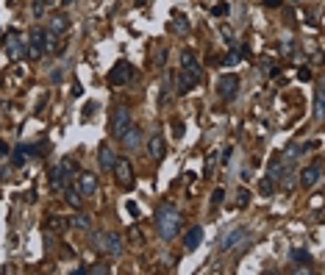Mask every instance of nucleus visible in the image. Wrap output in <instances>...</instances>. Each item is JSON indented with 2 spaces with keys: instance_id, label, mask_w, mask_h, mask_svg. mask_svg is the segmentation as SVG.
<instances>
[{
  "instance_id": "dca6fc26",
  "label": "nucleus",
  "mask_w": 325,
  "mask_h": 275,
  "mask_svg": "<svg viewBox=\"0 0 325 275\" xmlns=\"http://www.w3.org/2000/svg\"><path fill=\"white\" fill-rule=\"evenodd\" d=\"M170 31H173L175 36H187L189 31H192V25H189L187 14H181V12H175V14H173V20H170Z\"/></svg>"
},
{
  "instance_id": "c9c22d12",
  "label": "nucleus",
  "mask_w": 325,
  "mask_h": 275,
  "mask_svg": "<svg viewBox=\"0 0 325 275\" xmlns=\"http://www.w3.org/2000/svg\"><path fill=\"white\" fill-rule=\"evenodd\" d=\"M281 53H283V56H292V53H295V39H283V42H281Z\"/></svg>"
},
{
  "instance_id": "c03bdc74",
  "label": "nucleus",
  "mask_w": 325,
  "mask_h": 275,
  "mask_svg": "<svg viewBox=\"0 0 325 275\" xmlns=\"http://www.w3.org/2000/svg\"><path fill=\"white\" fill-rule=\"evenodd\" d=\"M125 209H128V214H131V217H136V214H139V206H136V203H128Z\"/></svg>"
},
{
  "instance_id": "09e8293b",
  "label": "nucleus",
  "mask_w": 325,
  "mask_h": 275,
  "mask_svg": "<svg viewBox=\"0 0 325 275\" xmlns=\"http://www.w3.org/2000/svg\"><path fill=\"white\" fill-rule=\"evenodd\" d=\"M3 178H6V175H3V170H0V181H3Z\"/></svg>"
},
{
  "instance_id": "4be33fe9",
  "label": "nucleus",
  "mask_w": 325,
  "mask_h": 275,
  "mask_svg": "<svg viewBox=\"0 0 325 275\" xmlns=\"http://www.w3.org/2000/svg\"><path fill=\"white\" fill-rule=\"evenodd\" d=\"M275 189H278L275 178H272V175H261V181H259V195L261 198H272Z\"/></svg>"
},
{
  "instance_id": "393cba45",
  "label": "nucleus",
  "mask_w": 325,
  "mask_h": 275,
  "mask_svg": "<svg viewBox=\"0 0 325 275\" xmlns=\"http://www.w3.org/2000/svg\"><path fill=\"white\" fill-rule=\"evenodd\" d=\"M59 167H61V173H64L70 181L81 173V167H78V162H75V159H61V162H59Z\"/></svg>"
},
{
  "instance_id": "72a5a7b5",
  "label": "nucleus",
  "mask_w": 325,
  "mask_h": 275,
  "mask_svg": "<svg viewBox=\"0 0 325 275\" xmlns=\"http://www.w3.org/2000/svg\"><path fill=\"white\" fill-rule=\"evenodd\" d=\"M89 272H95V275L111 272V264H106V261H97V264H92V267H89Z\"/></svg>"
},
{
  "instance_id": "37998d69",
  "label": "nucleus",
  "mask_w": 325,
  "mask_h": 275,
  "mask_svg": "<svg viewBox=\"0 0 325 275\" xmlns=\"http://www.w3.org/2000/svg\"><path fill=\"white\" fill-rule=\"evenodd\" d=\"M264 6H267V9H281L283 0H264Z\"/></svg>"
},
{
  "instance_id": "f03ea898",
  "label": "nucleus",
  "mask_w": 325,
  "mask_h": 275,
  "mask_svg": "<svg viewBox=\"0 0 325 275\" xmlns=\"http://www.w3.org/2000/svg\"><path fill=\"white\" fill-rule=\"evenodd\" d=\"M214 89H217V97H220V100H234L236 92H239V75H234V72L220 75Z\"/></svg>"
},
{
  "instance_id": "f8f14e48",
  "label": "nucleus",
  "mask_w": 325,
  "mask_h": 275,
  "mask_svg": "<svg viewBox=\"0 0 325 275\" xmlns=\"http://www.w3.org/2000/svg\"><path fill=\"white\" fill-rule=\"evenodd\" d=\"M39 56H45L42 31H39V28H31V34H28V59H39Z\"/></svg>"
},
{
  "instance_id": "7c9ffc66",
  "label": "nucleus",
  "mask_w": 325,
  "mask_h": 275,
  "mask_svg": "<svg viewBox=\"0 0 325 275\" xmlns=\"http://www.w3.org/2000/svg\"><path fill=\"white\" fill-rule=\"evenodd\" d=\"M223 198H225V189H223V186H217V189L211 192V209L223 206Z\"/></svg>"
},
{
  "instance_id": "bb28decb",
  "label": "nucleus",
  "mask_w": 325,
  "mask_h": 275,
  "mask_svg": "<svg viewBox=\"0 0 325 275\" xmlns=\"http://www.w3.org/2000/svg\"><path fill=\"white\" fill-rule=\"evenodd\" d=\"M70 228H75V231H89L92 222H89L86 214H75V217H70Z\"/></svg>"
},
{
  "instance_id": "79ce46f5",
  "label": "nucleus",
  "mask_w": 325,
  "mask_h": 275,
  "mask_svg": "<svg viewBox=\"0 0 325 275\" xmlns=\"http://www.w3.org/2000/svg\"><path fill=\"white\" fill-rule=\"evenodd\" d=\"M173 136H175V139L184 136V122H173Z\"/></svg>"
},
{
  "instance_id": "4c0bfd02",
  "label": "nucleus",
  "mask_w": 325,
  "mask_h": 275,
  "mask_svg": "<svg viewBox=\"0 0 325 275\" xmlns=\"http://www.w3.org/2000/svg\"><path fill=\"white\" fill-rule=\"evenodd\" d=\"M211 14H214V17H225V14H228V3H217V6L211 9Z\"/></svg>"
},
{
  "instance_id": "f704fd0d",
  "label": "nucleus",
  "mask_w": 325,
  "mask_h": 275,
  "mask_svg": "<svg viewBox=\"0 0 325 275\" xmlns=\"http://www.w3.org/2000/svg\"><path fill=\"white\" fill-rule=\"evenodd\" d=\"M128 236H131V239H133V245H144V233L139 231L136 225H133L131 231H128Z\"/></svg>"
},
{
  "instance_id": "2f4dec72",
  "label": "nucleus",
  "mask_w": 325,
  "mask_h": 275,
  "mask_svg": "<svg viewBox=\"0 0 325 275\" xmlns=\"http://www.w3.org/2000/svg\"><path fill=\"white\" fill-rule=\"evenodd\" d=\"M45 6H48V0H34V6H31V12H34V17H36V20H42Z\"/></svg>"
},
{
  "instance_id": "de8ad7c7",
  "label": "nucleus",
  "mask_w": 325,
  "mask_h": 275,
  "mask_svg": "<svg viewBox=\"0 0 325 275\" xmlns=\"http://www.w3.org/2000/svg\"><path fill=\"white\" fill-rule=\"evenodd\" d=\"M72 3H75V0H61V6H72Z\"/></svg>"
},
{
  "instance_id": "a211bd4d",
  "label": "nucleus",
  "mask_w": 325,
  "mask_h": 275,
  "mask_svg": "<svg viewBox=\"0 0 325 275\" xmlns=\"http://www.w3.org/2000/svg\"><path fill=\"white\" fill-rule=\"evenodd\" d=\"M48 181H50V189H53V192H61L67 184H70V178H67V175L61 173V167H59V164H56V167H50Z\"/></svg>"
},
{
  "instance_id": "f257e3e1",
  "label": "nucleus",
  "mask_w": 325,
  "mask_h": 275,
  "mask_svg": "<svg viewBox=\"0 0 325 275\" xmlns=\"http://www.w3.org/2000/svg\"><path fill=\"white\" fill-rule=\"evenodd\" d=\"M181 225H184V220H181L178 209H173L170 203H161L156 209V231H158V236H161L164 242H173L175 236H178Z\"/></svg>"
},
{
  "instance_id": "20e7f679",
  "label": "nucleus",
  "mask_w": 325,
  "mask_h": 275,
  "mask_svg": "<svg viewBox=\"0 0 325 275\" xmlns=\"http://www.w3.org/2000/svg\"><path fill=\"white\" fill-rule=\"evenodd\" d=\"M131 128V108L125 106H117L111 111V136L114 139H122V133Z\"/></svg>"
},
{
  "instance_id": "2eb2a0df",
  "label": "nucleus",
  "mask_w": 325,
  "mask_h": 275,
  "mask_svg": "<svg viewBox=\"0 0 325 275\" xmlns=\"http://www.w3.org/2000/svg\"><path fill=\"white\" fill-rule=\"evenodd\" d=\"M198 84H200L198 75H192V72H187V70L178 72V95H189Z\"/></svg>"
},
{
  "instance_id": "4468645a",
  "label": "nucleus",
  "mask_w": 325,
  "mask_h": 275,
  "mask_svg": "<svg viewBox=\"0 0 325 275\" xmlns=\"http://www.w3.org/2000/svg\"><path fill=\"white\" fill-rule=\"evenodd\" d=\"M181 70H187V72H192V75H198L200 81H203V70H200V64H198V59H195V53L192 50H184L181 53Z\"/></svg>"
},
{
  "instance_id": "423d86ee",
  "label": "nucleus",
  "mask_w": 325,
  "mask_h": 275,
  "mask_svg": "<svg viewBox=\"0 0 325 275\" xmlns=\"http://www.w3.org/2000/svg\"><path fill=\"white\" fill-rule=\"evenodd\" d=\"M245 236H247V231H245V228H231V231L225 233L223 239H220V245H217V250H220V253H228V250H234V247L239 245V242L245 239Z\"/></svg>"
},
{
  "instance_id": "39448f33",
  "label": "nucleus",
  "mask_w": 325,
  "mask_h": 275,
  "mask_svg": "<svg viewBox=\"0 0 325 275\" xmlns=\"http://www.w3.org/2000/svg\"><path fill=\"white\" fill-rule=\"evenodd\" d=\"M319 178H322V162L317 159V162H311L308 167L300 170V178H297V181H300L303 189H314V186L319 184Z\"/></svg>"
},
{
  "instance_id": "58836bf2",
  "label": "nucleus",
  "mask_w": 325,
  "mask_h": 275,
  "mask_svg": "<svg viewBox=\"0 0 325 275\" xmlns=\"http://www.w3.org/2000/svg\"><path fill=\"white\" fill-rule=\"evenodd\" d=\"M23 164H25V153L14 150V156H12V167H23Z\"/></svg>"
},
{
  "instance_id": "1a4fd4ad",
  "label": "nucleus",
  "mask_w": 325,
  "mask_h": 275,
  "mask_svg": "<svg viewBox=\"0 0 325 275\" xmlns=\"http://www.w3.org/2000/svg\"><path fill=\"white\" fill-rule=\"evenodd\" d=\"M111 173L117 175V184L120 186H128V189L133 186V170H131V164H128V159H117Z\"/></svg>"
},
{
  "instance_id": "b1692460",
  "label": "nucleus",
  "mask_w": 325,
  "mask_h": 275,
  "mask_svg": "<svg viewBox=\"0 0 325 275\" xmlns=\"http://www.w3.org/2000/svg\"><path fill=\"white\" fill-rule=\"evenodd\" d=\"M300 153H306V145H303V142H292V145H289V148L283 150L281 156L286 159L289 164H292V162H297V159H300Z\"/></svg>"
},
{
  "instance_id": "7ed1b4c3",
  "label": "nucleus",
  "mask_w": 325,
  "mask_h": 275,
  "mask_svg": "<svg viewBox=\"0 0 325 275\" xmlns=\"http://www.w3.org/2000/svg\"><path fill=\"white\" fill-rule=\"evenodd\" d=\"M136 70L128 61H117L111 70H108V86H128V81H133Z\"/></svg>"
},
{
  "instance_id": "a18cd8bd",
  "label": "nucleus",
  "mask_w": 325,
  "mask_h": 275,
  "mask_svg": "<svg viewBox=\"0 0 325 275\" xmlns=\"http://www.w3.org/2000/svg\"><path fill=\"white\" fill-rule=\"evenodd\" d=\"M231 153H234V148H225V150H223V162H225V164L231 162Z\"/></svg>"
},
{
  "instance_id": "aec40b11",
  "label": "nucleus",
  "mask_w": 325,
  "mask_h": 275,
  "mask_svg": "<svg viewBox=\"0 0 325 275\" xmlns=\"http://www.w3.org/2000/svg\"><path fill=\"white\" fill-rule=\"evenodd\" d=\"M64 200L72 206V209H81V203H84V195L78 192V186L72 184V181L64 186Z\"/></svg>"
},
{
  "instance_id": "e433bc0d",
  "label": "nucleus",
  "mask_w": 325,
  "mask_h": 275,
  "mask_svg": "<svg viewBox=\"0 0 325 275\" xmlns=\"http://www.w3.org/2000/svg\"><path fill=\"white\" fill-rule=\"evenodd\" d=\"M214 164H217V153H209L206 156V175L214 173Z\"/></svg>"
},
{
  "instance_id": "ddd939ff",
  "label": "nucleus",
  "mask_w": 325,
  "mask_h": 275,
  "mask_svg": "<svg viewBox=\"0 0 325 275\" xmlns=\"http://www.w3.org/2000/svg\"><path fill=\"white\" fill-rule=\"evenodd\" d=\"M147 153H150L153 162H161L164 153H167V145H164V136L161 133H153L150 139H147Z\"/></svg>"
},
{
  "instance_id": "a878e982",
  "label": "nucleus",
  "mask_w": 325,
  "mask_h": 275,
  "mask_svg": "<svg viewBox=\"0 0 325 275\" xmlns=\"http://www.w3.org/2000/svg\"><path fill=\"white\" fill-rule=\"evenodd\" d=\"M48 228L53 233H61V231H67V228H70V220H67V217H48Z\"/></svg>"
},
{
  "instance_id": "9d476101",
  "label": "nucleus",
  "mask_w": 325,
  "mask_h": 275,
  "mask_svg": "<svg viewBox=\"0 0 325 275\" xmlns=\"http://www.w3.org/2000/svg\"><path fill=\"white\" fill-rule=\"evenodd\" d=\"M75 186H78V192L84 198H89V195L97 192V175L95 173H78L75 175Z\"/></svg>"
},
{
  "instance_id": "5701e85b",
  "label": "nucleus",
  "mask_w": 325,
  "mask_h": 275,
  "mask_svg": "<svg viewBox=\"0 0 325 275\" xmlns=\"http://www.w3.org/2000/svg\"><path fill=\"white\" fill-rule=\"evenodd\" d=\"M70 28V17H67V14H53V17H50V31H53V34H64V31Z\"/></svg>"
},
{
  "instance_id": "c756f323",
  "label": "nucleus",
  "mask_w": 325,
  "mask_h": 275,
  "mask_svg": "<svg viewBox=\"0 0 325 275\" xmlns=\"http://www.w3.org/2000/svg\"><path fill=\"white\" fill-rule=\"evenodd\" d=\"M292 258H295L297 264H308L311 261V253H308L306 247H295V250H292Z\"/></svg>"
},
{
  "instance_id": "c85d7f7f",
  "label": "nucleus",
  "mask_w": 325,
  "mask_h": 275,
  "mask_svg": "<svg viewBox=\"0 0 325 275\" xmlns=\"http://www.w3.org/2000/svg\"><path fill=\"white\" fill-rule=\"evenodd\" d=\"M314 117H317V120H322V86H317V89H314Z\"/></svg>"
},
{
  "instance_id": "cd10ccee",
  "label": "nucleus",
  "mask_w": 325,
  "mask_h": 275,
  "mask_svg": "<svg viewBox=\"0 0 325 275\" xmlns=\"http://www.w3.org/2000/svg\"><path fill=\"white\" fill-rule=\"evenodd\" d=\"M170 95H173V78H167L161 84V95H158V106H167L170 103Z\"/></svg>"
},
{
  "instance_id": "9b49d317",
  "label": "nucleus",
  "mask_w": 325,
  "mask_h": 275,
  "mask_svg": "<svg viewBox=\"0 0 325 275\" xmlns=\"http://www.w3.org/2000/svg\"><path fill=\"white\" fill-rule=\"evenodd\" d=\"M200 245H203V228H200V225H192L187 233H184V250L192 253V250H198Z\"/></svg>"
},
{
  "instance_id": "8fccbe9b",
  "label": "nucleus",
  "mask_w": 325,
  "mask_h": 275,
  "mask_svg": "<svg viewBox=\"0 0 325 275\" xmlns=\"http://www.w3.org/2000/svg\"><path fill=\"white\" fill-rule=\"evenodd\" d=\"M289 3H300V0H289Z\"/></svg>"
},
{
  "instance_id": "f3484780",
  "label": "nucleus",
  "mask_w": 325,
  "mask_h": 275,
  "mask_svg": "<svg viewBox=\"0 0 325 275\" xmlns=\"http://www.w3.org/2000/svg\"><path fill=\"white\" fill-rule=\"evenodd\" d=\"M97 164H100V170L111 173V170H114V164H117V153L111 148H106V145H103L100 153H97Z\"/></svg>"
},
{
  "instance_id": "a19ab883",
  "label": "nucleus",
  "mask_w": 325,
  "mask_h": 275,
  "mask_svg": "<svg viewBox=\"0 0 325 275\" xmlns=\"http://www.w3.org/2000/svg\"><path fill=\"white\" fill-rule=\"evenodd\" d=\"M297 78H300V81H311V70H308V67H300V70H297Z\"/></svg>"
},
{
  "instance_id": "412c9836",
  "label": "nucleus",
  "mask_w": 325,
  "mask_h": 275,
  "mask_svg": "<svg viewBox=\"0 0 325 275\" xmlns=\"http://www.w3.org/2000/svg\"><path fill=\"white\" fill-rule=\"evenodd\" d=\"M42 48L45 53H59V34H53V31H42Z\"/></svg>"
},
{
  "instance_id": "49530a36",
  "label": "nucleus",
  "mask_w": 325,
  "mask_h": 275,
  "mask_svg": "<svg viewBox=\"0 0 325 275\" xmlns=\"http://www.w3.org/2000/svg\"><path fill=\"white\" fill-rule=\"evenodd\" d=\"M9 153V145L6 142H0V156H6Z\"/></svg>"
},
{
  "instance_id": "0eeeda50",
  "label": "nucleus",
  "mask_w": 325,
  "mask_h": 275,
  "mask_svg": "<svg viewBox=\"0 0 325 275\" xmlns=\"http://www.w3.org/2000/svg\"><path fill=\"white\" fill-rule=\"evenodd\" d=\"M100 247L108 253V256H120V253H122V236H120V233H114V231H103Z\"/></svg>"
},
{
  "instance_id": "473e14b6",
  "label": "nucleus",
  "mask_w": 325,
  "mask_h": 275,
  "mask_svg": "<svg viewBox=\"0 0 325 275\" xmlns=\"http://www.w3.org/2000/svg\"><path fill=\"white\" fill-rule=\"evenodd\" d=\"M247 203H250V192H247V189H239V192H236V206H239V209H245Z\"/></svg>"
},
{
  "instance_id": "6ab92c4d",
  "label": "nucleus",
  "mask_w": 325,
  "mask_h": 275,
  "mask_svg": "<svg viewBox=\"0 0 325 275\" xmlns=\"http://www.w3.org/2000/svg\"><path fill=\"white\" fill-rule=\"evenodd\" d=\"M122 145H125V150H136L139 145H142V128H128L125 133H122Z\"/></svg>"
},
{
  "instance_id": "6e6552de",
  "label": "nucleus",
  "mask_w": 325,
  "mask_h": 275,
  "mask_svg": "<svg viewBox=\"0 0 325 275\" xmlns=\"http://www.w3.org/2000/svg\"><path fill=\"white\" fill-rule=\"evenodd\" d=\"M6 50H9L12 59H28V42H25L23 36H17V34H9Z\"/></svg>"
},
{
  "instance_id": "ea45409f",
  "label": "nucleus",
  "mask_w": 325,
  "mask_h": 275,
  "mask_svg": "<svg viewBox=\"0 0 325 275\" xmlns=\"http://www.w3.org/2000/svg\"><path fill=\"white\" fill-rule=\"evenodd\" d=\"M234 64H239V53H236V50H231V53L225 56V67H234Z\"/></svg>"
}]
</instances>
